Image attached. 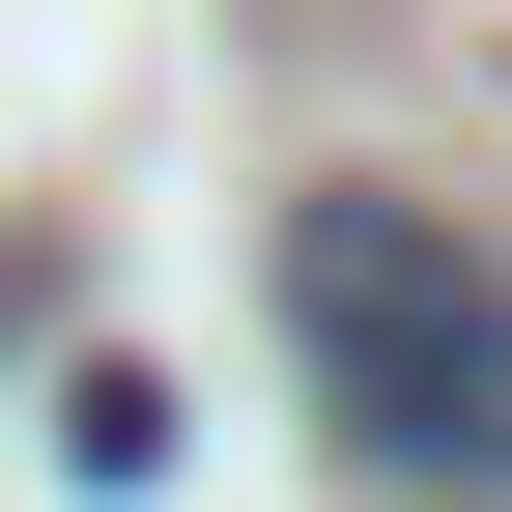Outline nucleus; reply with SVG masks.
Instances as JSON below:
<instances>
[{"label":"nucleus","instance_id":"nucleus-1","mask_svg":"<svg viewBox=\"0 0 512 512\" xmlns=\"http://www.w3.org/2000/svg\"><path fill=\"white\" fill-rule=\"evenodd\" d=\"M285 370L370 484L512 512V256L456 200H285Z\"/></svg>","mask_w":512,"mask_h":512}]
</instances>
